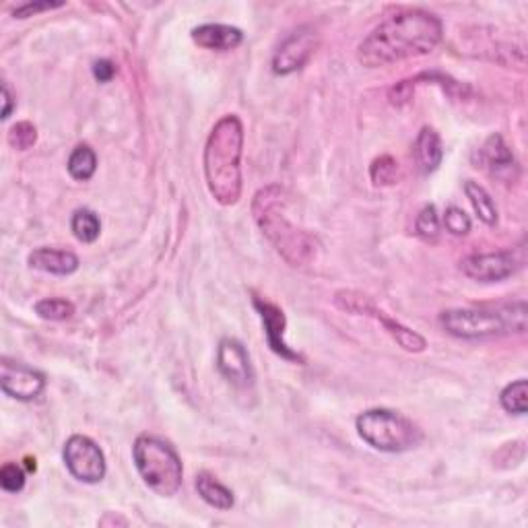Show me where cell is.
Instances as JSON below:
<instances>
[{
	"mask_svg": "<svg viewBox=\"0 0 528 528\" xmlns=\"http://www.w3.org/2000/svg\"><path fill=\"white\" fill-rule=\"evenodd\" d=\"M217 370L234 389H250L255 384L250 355L236 339H223L217 347Z\"/></svg>",
	"mask_w": 528,
	"mask_h": 528,
	"instance_id": "cell-11",
	"label": "cell"
},
{
	"mask_svg": "<svg viewBox=\"0 0 528 528\" xmlns=\"http://www.w3.org/2000/svg\"><path fill=\"white\" fill-rule=\"evenodd\" d=\"M464 194L470 205H473L475 213L479 219H481L485 225H496L497 223V207L491 194L485 190L479 182L475 180H467L464 182Z\"/></svg>",
	"mask_w": 528,
	"mask_h": 528,
	"instance_id": "cell-19",
	"label": "cell"
},
{
	"mask_svg": "<svg viewBox=\"0 0 528 528\" xmlns=\"http://www.w3.org/2000/svg\"><path fill=\"white\" fill-rule=\"evenodd\" d=\"M440 327L459 339L477 341L504 335H523L526 330V304L516 301L496 309L454 308L440 314Z\"/></svg>",
	"mask_w": 528,
	"mask_h": 528,
	"instance_id": "cell-4",
	"label": "cell"
},
{
	"mask_svg": "<svg viewBox=\"0 0 528 528\" xmlns=\"http://www.w3.org/2000/svg\"><path fill=\"white\" fill-rule=\"evenodd\" d=\"M132 459L143 483L161 497H172L184 481L182 461L170 443L155 435H139L132 446Z\"/></svg>",
	"mask_w": 528,
	"mask_h": 528,
	"instance_id": "cell-5",
	"label": "cell"
},
{
	"mask_svg": "<svg viewBox=\"0 0 528 528\" xmlns=\"http://www.w3.org/2000/svg\"><path fill=\"white\" fill-rule=\"evenodd\" d=\"M192 40L194 44L205 48V50L229 52V50H236V48L242 44L244 33L242 30H237V27H231V25L207 23V25L194 27Z\"/></svg>",
	"mask_w": 528,
	"mask_h": 528,
	"instance_id": "cell-13",
	"label": "cell"
},
{
	"mask_svg": "<svg viewBox=\"0 0 528 528\" xmlns=\"http://www.w3.org/2000/svg\"><path fill=\"white\" fill-rule=\"evenodd\" d=\"M25 470L15 462H6L3 469H0V488L9 494H19L21 489L25 488Z\"/></svg>",
	"mask_w": 528,
	"mask_h": 528,
	"instance_id": "cell-28",
	"label": "cell"
},
{
	"mask_svg": "<svg viewBox=\"0 0 528 528\" xmlns=\"http://www.w3.org/2000/svg\"><path fill=\"white\" fill-rule=\"evenodd\" d=\"M442 21L421 9L400 11L382 21L357 48V60L368 68L419 58L442 41Z\"/></svg>",
	"mask_w": 528,
	"mask_h": 528,
	"instance_id": "cell-1",
	"label": "cell"
},
{
	"mask_svg": "<svg viewBox=\"0 0 528 528\" xmlns=\"http://www.w3.org/2000/svg\"><path fill=\"white\" fill-rule=\"evenodd\" d=\"M242 120L236 114L223 116L210 130L202 159L209 192L223 207L236 205L242 196Z\"/></svg>",
	"mask_w": 528,
	"mask_h": 528,
	"instance_id": "cell-2",
	"label": "cell"
},
{
	"mask_svg": "<svg viewBox=\"0 0 528 528\" xmlns=\"http://www.w3.org/2000/svg\"><path fill=\"white\" fill-rule=\"evenodd\" d=\"M415 161H417V167L421 174H434L442 166L443 159V145L438 132L429 126H424L419 130L417 139H415Z\"/></svg>",
	"mask_w": 528,
	"mask_h": 528,
	"instance_id": "cell-15",
	"label": "cell"
},
{
	"mask_svg": "<svg viewBox=\"0 0 528 528\" xmlns=\"http://www.w3.org/2000/svg\"><path fill=\"white\" fill-rule=\"evenodd\" d=\"M35 314L44 320H67L75 314V306L68 300L62 298H48L35 304Z\"/></svg>",
	"mask_w": 528,
	"mask_h": 528,
	"instance_id": "cell-24",
	"label": "cell"
},
{
	"mask_svg": "<svg viewBox=\"0 0 528 528\" xmlns=\"http://www.w3.org/2000/svg\"><path fill=\"white\" fill-rule=\"evenodd\" d=\"M116 75V67L112 60H97L94 65V76L100 83H110Z\"/></svg>",
	"mask_w": 528,
	"mask_h": 528,
	"instance_id": "cell-31",
	"label": "cell"
},
{
	"mask_svg": "<svg viewBox=\"0 0 528 528\" xmlns=\"http://www.w3.org/2000/svg\"><path fill=\"white\" fill-rule=\"evenodd\" d=\"M196 491H199V496L205 499L210 508L221 510V512H228L234 508L236 499H234V494H231V489H228L223 483L217 481L213 475L201 473L199 477H196Z\"/></svg>",
	"mask_w": 528,
	"mask_h": 528,
	"instance_id": "cell-18",
	"label": "cell"
},
{
	"mask_svg": "<svg viewBox=\"0 0 528 528\" xmlns=\"http://www.w3.org/2000/svg\"><path fill=\"white\" fill-rule=\"evenodd\" d=\"M3 103H4L3 120H6L11 116V112H13V95H11V91H9V87L4 85V83H3Z\"/></svg>",
	"mask_w": 528,
	"mask_h": 528,
	"instance_id": "cell-32",
	"label": "cell"
},
{
	"mask_svg": "<svg viewBox=\"0 0 528 528\" xmlns=\"http://www.w3.org/2000/svg\"><path fill=\"white\" fill-rule=\"evenodd\" d=\"M415 229H417V236L424 237L425 242H435L440 236V217L438 210L434 205H425L419 210L417 221H415Z\"/></svg>",
	"mask_w": 528,
	"mask_h": 528,
	"instance_id": "cell-26",
	"label": "cell"
},
{
	"mask_svg": "<svg viewBox=\"0 0 528 528\" xmlns=\"http://www.w3.org/2000/svg\"><path fill=\"white\" fill-rule=\"evenodd\" d=\"M481 155L483 164L488 166L491 174L497 175V178H504V174H512V170H516V159H514L512 149L504 143V139L499 135H491L485 140Z\"/></svg>",
	"mask_w": 528,
	"mask_h": 528,
	"instance_id": "cell-17",
	"label": "cell"
},
{
	"mask_svg": "<svg viewBox=\"0 0 528 528\" xmlns=\"http://www.w3.org/2000/svg\"><path fill=\"white\" fill-rule=\"evenodd\" d=\"M499 403L510 415H526L528 409V382L526 380H516L506 386L499 394Z\"/></svg>",
	"mask_w": 528,
	"mask_h": 528,
	"instance_id": "cell-22",
	"label": "cell"
},
{
	"mask_svg": "<svg viewBox=\"0 0 528 528\" xmlns=\"http://www.w3.org/2000/svg\"><path fill=\"white\" fill-rule=\"evenodd\" d=\"M31 269H38L41 273L58 274V277H68L76 269H79V258L68 250L58 248H38L33 250L30 258H27Z\"/></svg>",
	"mask_w": 528,
	"mask_h": 528,
	"instance_id": "cell-14",
	"label": "cell"
},
{
	"mask_svg": "<svg viewBox=\"0 0 528 528\" xmlns=\"http://www.w3.org/2000/svg\"><path fill=\"white\" fill-rule=\"evenodd\" d=\"M518 260L512 252H485V255H470L461 263V271L469 279L479 283H499L512 277L518 271Z\"/></svg>",
	"mask_w": 528,
	"mask_h": 528,
	"instance_id": "cell-10",
	"label": "cell"
},
{
	"mask_svg": "<svg viewBox=\"0 0 528 528\" xmlns=\"http://www.w3.org/2000/svg\"><path fill=\"white\" fill-rule=\"evenodd\" d=\"M60 6H65V3H50V0H46V3H27V4L17 6V9L13 11V15H15L17 19H27V17L38 15V13L60 9Z\"/></svg>",
	"mask_w": 528,
	"mask_h": 528,
	"instance_id": "cell-30",
	"label": "cell"
},
{
	"mask_svg": "<svg viewBox=\"0 0 528 528\" xmlns=\"http://www.w3.org/2000/svg\"><path fill=\"white\" fill-rule=\"evenodd\" d=\"M370 178L374 186H394L400 180V167L398 161L390 157V155H382V157L374 159L370 167Z\"/></svg>",
	"mask_w": 528,
	"mask_h": 528,
	"instance_id": "cell-23",
	"label": "cell"
},
{
	"mask_svg": "<svg viewBox=\"0 0 528 528\" xmlns=\"http://www.w3.org/2000/svg\"><path fill=\"white\" fill-rule=\"evenodd\" d=\"M320 35L312 27H300L298 31L287 35L281 41L277 52L273 56V73L274 75H291L304 68L314 52L318 50Z\"/></svg>",
	"mask_w": 528,
	"mask_h": 528,
	"instance_id": "cell-8",
	"label": "cell"
},
{
	"mask_svg": "<svg viewBox=\"0 0 528 528\" xmlns=\"http://www.w3.org/2000/svg\"><path fill=\"white\" fill-rule=\"evenodd\" d=\"M255 308L258 309L260 318H263L266 341H269V347L274 351V353L287 359V362H298V363L304 362L301 355L295 353V351L283 339L285 327H287L283 309H281L279 306L271 304V301L260 300V298H255Z\"/></svg>",
	"mask_w": 528,
	"mask_h": 528,
	"instance_id": "cell-12",
	"label": "cell"
},
{
	"mask_svg": "<svg viewBox=\"0 0 528 528\" xmlns=\"http://www.w3.org/2000/svg\"><path fill=\"white\" fill-rule=\"evenodd\" d=\"M70 229L73 236L83 244H94L102 234V223L91 209H79L75 210L73 219H70Z\"/></svg>",
	"mask_w": 528,
	"mask_h": 528,
	"instance_id": "cell-21",
	"label": "cell"
},
{
	"mask_svg": "<svg viewBox=\"0 0 528 528\" xmlns=\"http://www.w3.org/2000/svg\"><path fill=\"white\" fill-rule=\"evenodd\" d=\"M335 304H336V308H341L343 312L368 316L370 308L374 306V301H371L368 295H363L359 291H336Z\"/></svg>",
	"mask_w": 528,
	"mask_h": 528,
	"instance_id": "cell-25",
	"label": "cell"
},
{
	"mask_svg": "<svg viewBox=\"0 0 528 528\" xmlns=\"http://www.w3.org/2000/svg\"><path fill=\"white\" fill-rule=\"evenodd\" d=\"M0 389L6 397L30 403L46 390V376L41 371L30 368V365L3 359L0 363Z\"/></svg>",
	"mask_w": 528,
	"mask_h": 528,
	"instance_id": "cell-9",
	"label": "cell"
},
{
	"mask_svg": "<svg viewBox=\"0 0 528 528\" xmlns=\"http://www.w3.org/2000/svg\"><path fill=\"white\" fill-rule=\"evenodd\" d=\"M252 215L263 236L291 266H304L316 258L318 239L287 219V194L279 184L258 190L252 201Z\"/></svg>",
	"mask_w": 528,
	"mask_h": 528,
	"instance_id": "cell-3",
	"label": "cell"
},
{
	"mask_svg": "<svg viewBox=\"0 0 528 528\" xmlns=\"http://www.w3.org/2000/svg\"><path fill=\"white\" fill-rule=\"evenodd\" d=\"M443 225L452 236H467L473 223H470V217L464 213L459 207H448L446 213H443Z\"/></svg>",
	"mask_w": 528,
	"mask_h": 528,
	"instance_id": "cell-29",
	"label": "cell"
},
{
	"mask_svg": "<svg viewBox=\"0 0 528 528\" xmlns=\"http://www.w3.org/2000/svg\"><path fill=\"white\" fill-rule=\"evenodd\" d=\"M27 469H30V473H31V470H35V461L27 459Z\"/></svg>",
	"mask_w": 528,
	"mask_h": 528,
	"instance_id": "cell-33",
	"label": "cell"
},
{
	"mask_svg": "<svg viewBox=\"0 0 528 528\" xmlns=\"http://www.w3.org/2000/svg\"><path fill=\"white\" fill-rule=\"evenodd\" d=\"M68 174L76 182H87L97 170V155L89 145H79L68 157Z\"/></svg>",
	"mask_w": 528,
	"mask_h": 528,
	"instance_id": "cell-20",
	"label": "cell"
},
{
	"mask_svg": "<svg viewBox=\"0 0 528 528\" xmlns=\"http://www.w3.org/2000/svg\"><path fill=\"white\" fill-rule=\"evenodd\" d=\"M9 145L17 151H27L38 143V129L31 122H17L9 130Z\"/></svg>",
	"mask_w": 528,
	"mask_h": 528,
	"instance_id": "cell-27",
	"label": "cell"
},
{
	"mask_svg": "<svg viewBox=\"0 0 528 528\" xmlns=\"http://www.w3.org/2000/svg\"><path fill=\"white\" fill-rule=\"evenodd\" d=\"M359 438L380 452H409L424 442V432L405 415L390 409H368L355 419Z\"/></svg>",
	"mask_w": 528,
	"mask_h": 528,
	"instance_id": "cell-6",
	"label": "cell"
},
{
	"mask_svg": "<svg viewBox=\"0 0 528 528\" xmlns=\"http://www.w3.org/2000/svg\"><path fill=\"white\" fill-rule=\"evenodd\" d=\"M62 459L76 481L94 485L105 477V456L87 435H70L62 450Z\"/></svg>",
	"mask_w": 528,
	"mask_h": 528,
	"instance_id": "cell-7",
	"label": "cell"
},
{
	"mask_svg": "<svg viewBox=\"0 0 528 528\" xmlns=\"http://www.w3.org/2000/svg\"><path fill=\"white\" fill-rule=\"evenodd\" d=\"M368 316H374L378 322H382V327H384L386 333H389L392 339L397 341L405 351H409V353H421V351H425L427 343H425L424 336L417 335L411 328H407L405 324H400L398 320L390 318V316H386L382 309L376 308V304L370 308Z\"/></svg>",
	"mask_w": 528,
	"mask_h": 528,
	"instance_id": "cell-16",
	"label": "cell"
}]
</instances>
